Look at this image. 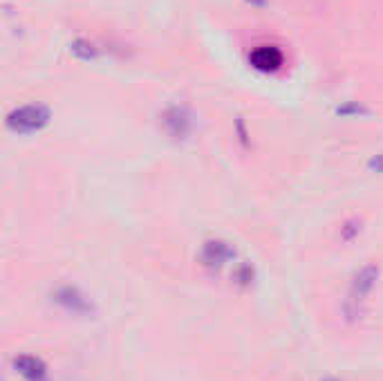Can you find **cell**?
I'll return each instance as SVG.
<instances>
[{
    "mask_svg": "<svg viewBox=\"0 0 383 381\" xmlns=\"http://www.w3.org/2000/svg\"><path fill=\"white\" fill-rule=\"evenodd\" d=\"M50 121V110L45 106H23L7 117V126L16 133L40 131Z\"/></svg>",
    "mask_w": 383,
    "mask_h": 381,
    "instance_id": "obj_1",
    "label": "cell"
},
{
    "mask_svg": "<svg viewBox=\"0 0 383 381\" xmlns=\"http://www.w3.org/2000/svg\"><path fill=\"white\" fill-rule=\"evenodd\" d=\"M377 278H379V267L374 265H365L363 270L357 274L350 289V299H348V307L350 305H359L365 301V296L372 292V287L377 285Z\"/></svg>",
    "mask_w": 383,
    "mask_h": 381,
    "instance_id": "obj_2",
    "label": "cell"
},
{
    "mask_svg": "<svg viewBox=\"0 0 383 381\" xmlns=\"http://www.w3.org/2000/svg\"><path fill=\"white\" fill-rule=\"evenodd\" d=\"M249 61L255 70H260V72H274V70H278L282 65V54L278 48L262 45L251 52Z\"/></svg>",
    "mask_w": 383,
    "mask_h": 381,
    "instance_id": "obj_3",
    "label": "cell"
},
{
    "mask_svg": "<svg viewBox=\"0 0 383 381\" xmlns=\"http://www.w3.org/2000/svg\"><path fill=\"white\" fill-rule=\"evenodd\" d=\"M13 365H16V370L27 379V381H50L48 379V368L45 363L36 357H30V355H21L13 359Z\"/></svg>",
    "mask_w": 383,
    "mask_h": 381,
    "instance_id": "obj_4",
    "label": "cell"
},
{
    "mask_svg": "<svg viewBox=\"0 0 383 381\" xmlns=\"http://www.w3.org/2000/svg\"><path fill=\"white\" fill-rule=\"evenodd\" d=\"M56 301H59L65 309H70L72 314H88L92 309L88 299H83L74 287H63L59 294H56Z\"/></svg>",
    "mask_w": 383,
    "mask_h": 381,
    "instance_id": "obj_5",
    "label": "cell"
},
{
    "mask_svg": "<svg viewBox=\"0 0 383 381\" xmlns=\"http://www.w3.org/2000/svg\"><path fill=\"white\" fill-rule=\"evenodd\" d=\"M231 256H233L231 247L226 245V243H220V240H216V243H206V245H204L202 263H204L206 267H222Z\"/></svg>",
    "mask_w": 383,
    "mask_h": 381,
    "instance_id": "obj_6",
    "label": "cell"
},
{
    "mask_svg": "<svg viewBox=\"0 0 383 381\" xmlns=\"http://www.w3.org/2000/svg\"><path fill=\"white\" fill-rule=\"evenodd\" d=\"M164 123H166V128L173 133L175 137H182V135H187L189 126H191V119H189V115H187V110L170 108L166 115H164Z\"/></svg>",
    "mask_w": 383,
    "mask_h": 381,
    "instance_id": "obj_7",
    "label": "cell"
},
{
    "mask_svg": "<svg viewBox=\"0 0 383 381\" xmlns=\"http://www.w3.org/2000/svg\"><path fill=\"white\" fill-rule=\"evenodd\" d=\"M372 168H377L379 173H383V155H377V158L372 160V164H370Z\"/></svg>",
    "mask_w": 383,
    "mask_h": 381,
    "instance_id": "obj_8",
    "label": "cell"
},
{
    "mask_svg": "<svg viewBox=\"0 0 383 381\" xmlns=\"http://www.w3.org/2000/svg\"><path fill=\"white\" fill-rule=\"evenodd\" d=\"M251 3H253V5H262V3H265V0H251Z\"/></svg>",
    "mask_w": 383,
    "mask_h": 381,
    "instance_id": "obj_9",
    "label": "cell"
},
{
    "mask_svg": "<svg viewBox=\"0 0 383 381\" xmlns=\"http://www.w3.org/2000/svg\"><path fill=\"white\" fill-rule=\"evenodd\" d=\"M325 381H338V379H325Z\"/></svg>",
    "mask_w": 383,
    "mask_h": 381,
    "instance_id": "obj_10",
    "label": "cell"
}]
</instances>
